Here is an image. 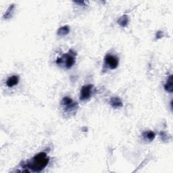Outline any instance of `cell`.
I'll use <instances>...</instances> for the list:
<instances>
[{
    "instance_id": "obj_4",
    "label": "cell",
    "mask_w": 173,
    "mask_h": 173,
    "mask_svg": "<svg viewBox=\"0 0 173 173\" xmlns=\"http://www.w3.org/2000/svg\"><path fill=\"white\" fill-rule=\"evenodd\" d=\"M104 60L105 64L108 66V67L112 70L116 69L118 67V66H119V60H118V58L116 56H112V55H106Z\"/></svg>"
},
{
    "instance_id": "obj_11",
    "label": "cell",
    "mask_w": 173,
    "mask_h": 173,
    "mask_svg": "<svg viewBox=\"0 0 173 173\" xmlns=\"http://www.w3.org/2000/svg\"><path fill=\"white\" fill-rule=\"evenodd\" d=\"M143 136L145 137V138L149 141H152L156 137V134L154 133V132L149 131L148 132H145L144 133H143Z\"/></svg>"
},
{
    "instance_id": "obj_10",
    "label": "cell",
    "mask_w": 173,
    "mask_h": 173,
    "mask_svg": "<svg viewBox=\"0 0 173 173\" xmlns=\"http://www.w3.org/2000/svg\"><path fill=\"white\" fill-rule=\"evenodd\" d=\"M128 17L127 15H123L119 18L118 20V24L122 27H125L128 24Z\"/></svg>"
},
{
    "instance_id": "obj_8",
    "label": "cell",
    "mask_w": 173,
    "mask_h": 173,
    "mask_svg": "<svg viewBox=\"0 0 173 173\" xmlns=\"http://www.w3.org/2000/svg\"><path fill=\"white\" fill-rule=\"evenodd\" d=\"M164 89L168 93H172L173 84H172V75H171L168 78L167 83L164 84Z\"/></svg>"
},
{
    "instance_id": "obj_13",
    "label": "cell",
    "mask_w": 173,
    "mask_h": 173,
    "mask_svg": "<svg viewBox=\"0 0 173 173\" xmlns=\"http://www.w3.org/2000/svg\"><path fill=\"white\" fill-rule=\"evenodd\" d=\"M162 32H158L157 33H156V38H158V39H160V38H161L163 36V33Z\"/></svg>"
},
{
    "instance_id": "obj_5",
    "label": "cell",
    "mask_w": 173,
    "mask_h": 173,
    "mask_svg": "<svg viewBox=\"0 0 173 173\" xmlns=\"http://www.w3.org/2000/svg\"><path fill=\"white\" fill-rule=\"evenodd\" d=\"M76 102H73L71 98L69 97H64L61 102V104L64 106L66 110H74L76 108Z\"/></svg>"
},
{
    "instance_id": "obj_2",
    "label": "cell",
    "mask_w": 173,
    "mask_h": 173,
    "mask_svg": "<svg viewBox=\"0 0 173 173\" xmlns=\"http://www.w3.org/2000/svg\"><path fill=\"white\" fill-rule=\"evenodd\" d=\"M75 56L76 54L75 52H73L72 51H70L68 54H64L62 58H58L56 61V64H62L64 63L66 68H71L75 63Z\"/></svg>"
},
{
    "instance_id": "obj_9",
    "label": "cell",
    "mask_w": 173,
    "mask_h": 173,
    "mask_svg": "<svg viewBox=\"0 0 173 173\" xmlns=\"http://www.w3.org/2000/svg\"><path fill=\"white\" fill-rule=\"evenodd\" d=\"M69 32H70V28H69L68 26L66 25V26H64V27H60V28L58 29V32H57V34L59 36L63 37V36L68 35Z\"/></svg>"
},
{
    "instance_id": "obj_3",
    "label": "cell",
    "mask_w": 173,
    "mask_h": 173,
    "mask_svg": "<svg viewBox=\"0 0 173 173\" xmlns=\"http://www.w3.org/2000/svg\"><path fill=\"white\" fill-rule=\"evenodd\" d=\"M93 86L92 84H87L84 85L81 89H80V99L81 101H85L87 99H89L92 94V91H93Z\"/></svg>"
},
{
    "instance_id": "obj_1",
    "label": "cell",
    "mask_w": 173,
    "mask_h": 173,
    "mask_svg": "<svg viewBox=\"0 0 173 173\" xmlns=\"http://www.w3.org/2000/svg\"><path fill=\"white\" fill-rule=\"evenodd\" d=\"M50 158L46 153L40 152L29 160L25 167H27L33 172H40L47 167Z\"/></svg>"
},
{
    "instance_id": "obj_7",
    "label": "cell",
    "mask_w": 173,
    "mask_h": 173,
    "mask_svg": "<svg viewBox=\"0 0 173 173\" xmlns=\"http://www.w3.org/2000/svg\"><path fill=\"white\" fill-rule=\"evenodd\" d=\"M110 104L113 108H120L123 106V104L121 99L119 97H112L110 100Z\"/></svg>"
},
{
    "instance_id": "obj_12",
    "label": "cell",
    "mask_w": 173,
    "mask_h": 173,
    "mask_svg": "<svg viewBox=\"0 0 173 173\" xmlns=\"http://www.w3.org/2000/svg\"><path fill=\"white\" fill-rule=\"evenodd\" d=\"M14 6L12 5L9 7V8L7 10V12H6L5 15H4V18H9L10 17H12V12H13V10H14Z\"/></svg>"
},
{
    "instance_id": "obj_6",
    "label": "cell",
    "mask_w": 173,
    "mask_h": 173,
    "mask_svg": "<svg viewBox=\"0 0 173 173\" xmlns=\"http://www.w3.org/2000/svg\"><path fill=\"white\" fill-rule=\"evenodd\" d=\"M18 83H19V77L17 75H13L7 79L6 84L8 87H13L17 85Z\"/></svg>"
}]
</instances>
